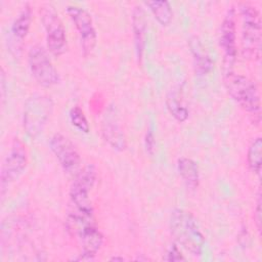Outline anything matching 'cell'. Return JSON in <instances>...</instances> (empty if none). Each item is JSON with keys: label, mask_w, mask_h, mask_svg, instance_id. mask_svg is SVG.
<instances>
[{"label": "cell", "mask_w": 262, "mask_h": 262, "mask_svg": "<svg viewBox=\"0 0 262 262\" xmlns=\"http://www.w3.org/2000/svg\"><path fill=\"white\" fill-rule=\"evenodd\" d=\"M170 230L178 246L193 256L202 254L205 237L190 212L182 209L173 210L170 217Z\"/></svg>", "instance_id": "6da1fadb"}, {"label": "cell", "mask_w": 262, "mask_h": 262, "mask_svg": "<svg viewBox=\"0 0 262 262\" xmlns=\"http://www.w3.org/2000/svg\"><path fill=\"white\" fill-rule=\"evenodd\" d=\"M224 84L230 97L249 115L255 123H260L261 100L257 85L248 77L232 71L224 73Z\"/></svg>", "instance_id": "7a4b0ae2"}, {"label": "cell", "mask_w": 262, "mask_h": 262, "mask_svg": "<svg viewBox=\"0 0 262 262\" xmlns=\"http://www.w3.org/2000/svg\"><path fill=\"white\" fill-rule=\"evenodd\" d=\"M242 18V54L245 58L258 60L261 57L262 26L258 9L243 2L239 4Z\"/></svg>", "instance_id": "3957f363"}, {"label": "cell", "mask_w": 262, "mask_h": 262, "mask_svg": "<svg viewBox=\"0 0 262 262\" xmlns=\"http://www.w3.org/2000/svg\"><path fill=\"white\" fill-rule=\"evenodd\" d=\"M53 110L51 97L34 93L28 97L24 104L23 127L26 134L35 138L44 130Z\"/></svg>", "instance_id": "277c9868"}, {"label": "cell", "mask_w": 262, "mask_h": 262, "mask_svg": "<svg viewBox=\"0 0 262 262\" xmlns=\"http://www.w3.org/2000/svg\"><path fill=\"white\" fill-rule=\"evenodd\" d=\"M41 20L46 35L47 50L54 56H60L67 51L68 42L66 29L58 13L51 4L40 7Z\"/></svg>", "instance_id": "5b68a950"}, {"label": "cell", "mask_w": 262, "mask_h": 262, "mask_svg": "<svg viewBox=\"0 0 262 262\" xmlns=\"http://www.w3.org/2000/svg\"><path fill=\"white\" fill-rule=\"evenodd\" d=\"M28 63L33 78L39 85L48 88L59 83V74L43 46L34 45L30 48Z\"/></svg>", "instance_id": "8992f818"}, {"label": "cell", "mask_w": 262, "mask_h": 262, "mask_svg": "<svg viewBox=\"0 0 262 262\" xmlns=\"http://www.w3.org/2000/svg\"><path fill=\"white\" fill-rule=\"evenodd\" d=\"M28 164V151L19 138H14L10 150L5 158L0 174V190L3 196L9 184L14 182L24 172Z\"/></svg>", "instance_id": "52a82bcc"}, {"label": "cell", "mask_w": 262, "mask_h": 262, "mask_svg": "<svg viewBox=\"0 0 262 262\" xmlns=\"http://www.w3.org/2000/svg\"><path fill=\"white\" fill-rule=\"evenodd\" d=\"M97 179V170L93 164H87L75 175L70 189L71 207L81 210L93 209L89 193Z\"/></svg>", "instance_id": "ba28073f"}, {"label": "cell", "mask_w": 262, "mask_h": 262, "mask_svg": "<svg viewBox=\"0 0 262 262\" xmlns=\"http://www.w3.org/2000/svg\"><path fill=\"white\" fill-rule=\"evenodd\" d=\"M67 13L78 32L82 53L84 56H88L97 42V34L92 17L85 8L76 5H69Z\"/></svg>", "instance_id": "9c48e42d"}, {"label": "cell", "mask_w": 262, "mask_h": 262, "mask_svg": "<svg viewBox=\"0 0 262 262\" xmlns=\"http://www.w3.org/2000/svg\"><path fill=\"white\" fill-rule=\"evenodd\" d=\"M49 149L56 158L62 170L76 175L81 169V157L74 143L61 133L53 134L48 142Z\"/></svg>", "instance_id": "30bf717a"}, {"label": "cell", "mask_w": 262, "mask_h": 262, "mask_svg": "<svg viewBox=\"0 0 262 262\" xmlns=\"http://www.w3.org/2000/svg\"><path fill=\"white\" fill-rule=\"evenodd\" d=\"M220 47L223 51L224 70L232 71V66L236 59V12L233 6L229 7L222 19L219 35Z\"/></svg>", "instance_id": "8fae6325"}, {"label": "cell", "mask_w": 262, "mask_h": 262, "mask_svg": "<svg viewBox=\"0 0 262 262\" xmlns=\"http://www.w3.org/2000/svg\"><path fill=\"white\" fill-rule=\"evenodd\" d=\"M101 134L103 139L112 146V148L123 151L127 147L125 132L120 124L116 108L108 107L101 122Z\"/></svg>", "instance_id": "7c38bea8"}, {"label": "cell", "mask_w": 262, "mask_h": 262, "mask_svg": "<svg viewBox=\"0 0 262 262\" xmlns=\"http://www.w3.org/2000/svg\"><path fill=\"white\" fill-rule=\"evenodd\" d=\"M78 238L82 246V253L77 260H92L103 244V234L95 223L85 226L79 233Z\"/></svg>", "instance_id": "4fadbf2b"}, {"label": "cell", "mask_w": 262, "mask_h": 262, "mask_svg": "<svg viewBox=\"0 0 262 262\" xmlns=\"http://www.w3.org/2000/svg\"><path fill=\"white\" fill-rule=\"evenodd\" d=\"M131 27L133 33L135 54L138 63H141L143 58L144 48H145V39H146V16L145 11L141 5H135L132 9L131 16Z\"/></svg>", "instance_id": "5bb4252c"}, {"label": "cell", "mask_w": 262, "mask_h": 262, "mask_svg": "<svg viewBox=\"0 0 262 262\" xmlns=\"http://www.w3.org/2000/svg\"><path fill=\"white\" fill-rule=\"evenodd\" d=\"M32 15L31 5L29 3L24 4L10 28L11 39L14 43H20L27 37L32 24Z\"/></svg>", "instance_id": "9a60e30c"}, {"label": "cell", "mask_w": 262, "mask_h": 262, "mask_svg": "<svg viewBox=\"0 0 262 262\" xmlns=\"http://www.w3.org/2000/svg\"><path fill=\"white\" fill-rule=\"evenodd\" d=\"M177 171L185 186L195 190L200 185V170L198 163L190 158L182 157L177 161Z\"/></svg>", "instance_id": "2e32d148"}, {"label": "cell", "mask_w": 262, "mask_h": 262, "mask_svg": "<svg viewBox=\"0 0 262 262\" xmlns=\"http://www.w3.org/2000/svg\"><path fill=\"white\" fill-rule=\"evenodd\" d=\"M190 49L192 53L193 69L196 75H206L210 73L213 69L214 62L210 56L204 51L202 44L196 40L190 41Z\"/></svg>", "instance_id": "e0dca14e"}, {"label": "cell", "mask_w": 262, "mask_h": 262, "mask_svg": "<svg viewBox=\"0 0 262 262\" xmlns=\"http://www.w3.org/2000/svg\"><path fill=\"white\" fill-rule=\"evenodd\" d=\"M144 5L148 7L155 19L163 27H167L173 19V9L171 4L165 0L145 1Z\"/></svg>", "instance_id": "ac0fdd59"}, {"label": "cell", "mask_w": 262, "mask_h": 262, "mask_svg": "<svg viewBox=\"0 0 262 262\" xmlns=\"http://www.w3.org/2000/svg\"><path fill=\"white\" fill-rule=\"evenodd\" d=\"M247 163L250 170L260 176L262 168V138L260 136L255 137L249 145L247 151Z\"/></svg>", "instance_id": "d6986e66"}, {"label": "cell", "mask_w": 262, "mask_h": 262, "mask_svg": "<svg viewBox=\"0 0 262 262\" xmlns=\"http://www.w3.org/2000/svg\"><path fill=\"white\" fill-rule=\"evenodd\" d=\"M166 106L171 116L178 122H185L188 118V110L180 103L173 94H169L166 98Z\"/></svg>", "instance_id": "ffe728a7"}, {"label": "cell", "mask_w": 262, "mask_h": 262, "mask_svg": "<svg viewBox=\"0 0 262 262\" xmlns=\"http://www.w3.org/2000/svg\"><path fill=\"white\" fill-rule=\"evenodd\" d=\"M69 117L72 125L79 131L83 133H88L90 131V125L88 123V120L83 110L79 105H75L70 110Z\"/></svg>", "instance_id": "44dd1931"}, {"label": "cell", "mask_w": 262, "mask_h": 262, "mask_svg": "<svg viewBox=\"0 0 262 262\" xmlns=\"http://www.w3.org/2000/svg\"><path fill=\"white\" fill-rule=\"evenodd\" d=\"M165 260H167V261H185L186 258L181 253L179 246L177 244H173L167 251Z\"/></svg>", "instance_id": "7402d4cb"}, {"label": "cell", "mask_w": 262, "mask_h": 262, "mask_svg": "<svg viewBox=\"0 0 262 262\" xmlns=\"http://www.w3.org/2000/svg\"><path fill=\"white\" fill-rule=\"evenodd\" d=\"M261 205H262V200H261V191L260 189L258 190L257 194V200H256V207L254 209V220L256 223L257 230L259 234L261 233V223H262V210H261Z\"/></svg>", "instance_id": "603a6c76"}, {"label": "cell", "mask_w": 262, "mask_h": 262, "mask_svg": "<svg viewBox=\"0 0 262 262\" xmlns=\"http://www.w3.org/2000/svg\"><path fill=\"white\" fill-rule=\"evenodd\" d=\"M144 146H145V150L149 155L154 154L155 148H156V137H155V133L150 127L147 128L145 136H144Z\"/></svg>", "instance_id": "cb8c5ba5"}, {"label": "cell", "mask_w": 262, "mask_h": 262, "mask_svg": "<svg viewBox=\"0 0 262 262\" xmlns=\"http://www.w3.org/2000/svg\"><path fill=\"white\" fill-rule=\"evenodd\" d=\"M111 260H112V261H117V260L123 261V260H124V258H123V257H113V258H111Z\"/></svg>", "instance_id": "d4e9b609"}]
</instances>
